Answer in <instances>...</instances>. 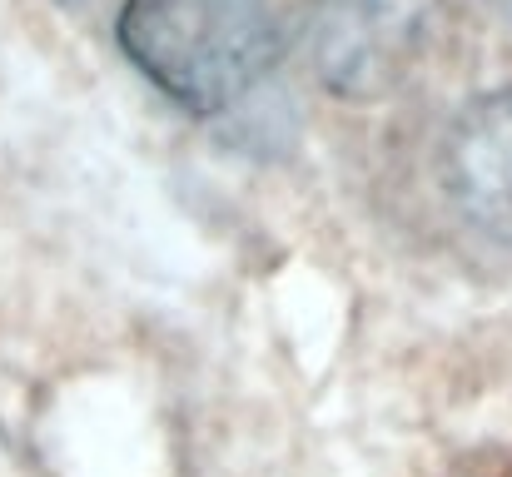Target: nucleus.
Instances as JSON below:
<instances>
[{"label":"nucleus","mask_w":512,"mask_h":477,"mask_svg":"<svg viewBox=\"0 0 512 477\" xmlns=\"http://www.w3.org/2000/svg\"><path fill=\"white\" fill-rule=\"evenodd\" d=\"M329 0H125L120 50L174 105L219 115L264 85Z\"/></svg>","instance_id":"nucleus-1"},{"label":"nucleus","mask_w":512,"mask_h":477,"mask_svg":"<svg viewBox=\"0 0 512 477\" xmlns=\"http://www.w3.org/2000/svg\"><path fill=\"white\" fill-rule=\"evenodd\" d=\"M433 0H334L324 5L319 65L339 95L388 90L428 40Z\"/></svg>","instance_id":"nucleus-2"},{"label":"nucleus","mask_w":512,"mask_h":477,"mask_svg":"<svg viewBox=\"0 0 512 477\" xmlns=\"http://www.w3.org/2000/svg\"><path fill=\"white\" fill-rule=\"evenodd\" d=\"M443 189L463 219L512 239V85L453 120L443 140Z\"/></svg>","instance_id":"nucleus-3"},{"label":"nucleus","mask_w":512,"mask_h":477,"mask_svg":"<svg viewBox=\"0 0 512 477\" xmlns=\"http://www.w3.org/2000/svg\"><path fill=\"white\" fill-rule=\"evenodd\" d=\"M493 5H498V10H503V15L512 20V0H493Z\"/></svg>","instance_id":"nucleus-4"}]
</instances>
